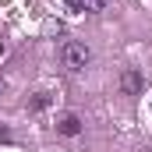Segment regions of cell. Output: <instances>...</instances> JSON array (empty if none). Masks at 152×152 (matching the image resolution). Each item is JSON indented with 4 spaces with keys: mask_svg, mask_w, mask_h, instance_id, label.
<instances>
[{
    "mask_svg": "<svg viewBox=\"0 0 152 152\" xmlns=\"http://www.w3.org/2000/svg\"><path fill=\"white\" fill-rule=\"evenodd\" d=\"M88 60H92V53H88L85 42H64V46H60V64H64L67 71H85Z\"/></svg>",
    "mask_w": 152,
    "mask_h": 152,
    "instance_id": "1",
    "label": "cell"
},
{
    "mask_svg": "<svg viewBox=\"0 0 152 152\" xmlns=\"http://www.w3.org/2000/svg\"><path fill=\"white\" fill-rule=\"evenodd\" d=\"M57 131H60V134H67V138L81 134V117H78V113H60V120H57Z\"/></svg>",
    "mask_w": 152,
    "mask_h": 152,
    "instance_id": "2",
    "label": "cell"
},
{
    "mask_svg": "<svg viewBox=\"0 0 152 152\" xmlns=\"http://www.w3.org/2000/svg\"><path fill=\"white\" fill-rule=\"evenodd\" d=\"M120 88H124L127 96H142V75H138L134 67H127V71L120 75Z\"/></svg>",
    "mask_w": 152,
    "mask_h": 152,
    "instance_id": "3",
    "label": "cell"
},
{
    "mask_svg": "<svg viewBox=\"0 0 152 152\" xmlns=\"http://www.w3.org/2000/svg\"><path fill=\"white\" fill-rule=\"evenodd\" d=\"M28 106H32V110H46V106H50V92H36V96L28 99Z\"/></svg>",
    "mask_w": 152,
    "mask_h": 152,
    "instance_id": "4",
    "label": "cell"
},
{
    "mask_svg": "<svg viewBox=\"0 0 152 152\" xmlns=\"http://www.w3.org/2000/svg\"><path fill=\"white\" fill-rule=\"evenodd\" d=\"M81 4H85V11H92V14H96V11H106V0H81Z\"/></svg>",
    "mask_w": 152,
    "mask_h": 152,
    "instance_id": "5",
    "label": "cell"
},
{
    "mask_svg": "<svg viewBox=\"0 0 152 152\" xmlns=\"http://www.w3.org/2000/svg\"><path fill=\"white\" fill-rule=\"evenodd\" d=\"M64 4H67L71 11H85V4H81V0H64Z\"/></svg>",
    "mask_w": 152,
    "mask_h": 152,
    "instance_id": "6",
    "label": "cell"
},
{
    "mask_svg": "<svg viewBox=\"0 0 152 152\" xmlns=\"http://www.w3.org/2000/svg\"><path fill=\"white\" fill-rule=\"evenodd\" d=\"M4 85H7V81H4V75H0V92H4Z\"/></svg>",
    "mask_w": 152,
    "mask_h": 152,
    "instance_id": "7",
    "label": "cell"
}]
</instances>
